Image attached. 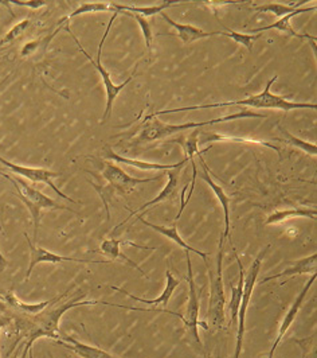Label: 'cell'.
<instances>
[{
	"label": "cell",
	"mask_w": 317,
	"mask_h": 358,
	"mask_svg": "<svg viewBox=\"0 0 317 358\" xmlns=\"http://www.w3.org/2000/svg\"><path fill=\"white\" fill-rule=\"evenodd\" d=\"M75 287L73 283L64 294H61L59 299H57L54 303L47 306L45 310H42L39 314L31 317H18L17 318V329H18L19 338L15 345H13V349L20 343L22 348V358H34L33 356V345L36 340L46 337L54 341L61 340L59 336V322L62 315L74 307L81 306L106 305L112 306V303H106L101 301H81L85 294H80L78 298H73L71 301L62 302L71 294V289Z\"/></svg>",
	"instance_id": "obj_1"
},
{
	"label": "cell",
	"mask_w": 317,
	"mask_h": 358,
	"mask_svg": "<svg viewBox=\"0 0 317 358\" xmlns=\"http://www.w3.org/2000/svg\"><path fill=\"white\" fill-rule=\"evenodd\" d=\"M279 76H274L266 83L264 90L258 94H253L245 100H235L228 103H216V104H205V106H193V107L174 108V109H163L155 112L154 117H158L160 115H168V113H177L182 110H196V109H206V108H223L234 107V106H245V107L257 108V109H280L283 112L295 110V109H316V104L314 103H297L290 101L289 99L292 96H279L270 92L272 85L277 81Z\"/></svg>",
	"instance_id": "obj_2"
},
{
	"label": "cell",
	"mask_w": 317,
	"mask_h": 358,
	"mask_svg": "<svg viewBox=\"0 0 317 358\" xmlns=\"http://www.w3.org/2000/svg\"><path fill=\"white\" fill-rule=\"evenodd\" d=\"M244 117H261L265 119L266 116L261 113H254L250 110H241L233 115L228 116H222V117H216L212 120L207 122H191V123H184V124H167L161 120H158V117L154 116H148L142 120V126L140 131L138 134V138L135 139V144L139 143H151V142H156L165 139L171 135L179 134L182 131L186 129H191V128H200V127L212 126V124H219V123H225L230 120H237V119H244Z\"/></svg>",
	"instance_id": "obj_3"
},
{
	"label": "cell",
	"mask_w": 317,
	"mask_h": 358,
	"mask_svg": "<svg viewBox=\"0 0 317 358\" xmlns=\"http://www.w3.org/2000/svg\"><path fill=\"white\" fill-rule=\"evenodd\" d=\"M0 176L4 179H7L8 182H11V185L15 189L17 196L27 206L30 215L33 217V221H34V240L36 241V237H38L39 224H40V212L43 209H46V210H68L73 215H78V212L73 210L71 208H68L62 203H58L57 201H54L53 198L45 196L42 192L30 186L26 180H23L20 177H11L10 174L3 173V171H0Z\"/></svg>",
	"instance_id": "obj_4"
},
{
	"label": "cell",
	"mask_w": 317,
	"mask_h": 358,
	"mask_svg": "<svg viewBox=\"0 0 317 358\" xmlns=\"http://www.w3.org/2000/svg\"><path fill=\"white\" fill-rule=\"evenodd\" d=\"M223 245L225 238L221 237L219 241V253H218V263L216 269L212 271L210 267L206 264L209 279H210V301H209V310H207V318H209V327L222 330L226 322L225 315V307H226V296H225V285H223Z\"/></svg>",
	"instance_id": "obj_5"
},
{
	"label": "cell",
	"mask_w": 317,
	"mask_h": 358,
	"mask_svg": "<svg viewBox=\"0 0 317 358\" xmlns=\"http://www.w3.org/2000/svg\"><path fill=\"white\" fill-rule=\"evenodd\" d=\"M270 245H266L263 251L258 253V256L256 257V260L253 262V264L250 266V269L247 271V275L244 279V292H242V299H241V306H239V311H238V331H237V342H235V352H234V358H239L242 353V346H244V336L246 333V313L247 307L250 303L254 287L257 283L258 275L261 272V266L264 262L265 255L269 251Z\"/></svg>",
	"instance_id": "obj_6"
},
{
	"label": "cell",
	"mask_w": 317,
	"mask_h": 358,
	"mask_svg": "<svg viewBox=\"0 0 317 358\" xmlns=\"http://www.w3.org/2000/svg\"><path fill=\"white\" fill-rule=\"evenodd\" d=\"M65 29H66V31L71 34V38L75 41V45H77L78 50L88 58L89 62H90V64L97 69V72L100 73V76H101V78H103V83H104V87H105L106 92V107L101 123H105L106 120H108V119L110 117V115H112V109H113V104H115L116 97H117V96H119V93H121V90H123L124 88H125V87H126V85H128V84L135 78L136 72H138V65H136V68H135V72L132 73V76H131V77H128V78L124 81L123 84H119V85H117V84H115V83H113L110 73L108 72L105 68H104V65H103V62H101V57H97V61H94V59H93V57H91V55H90L85 49H84V46L81 45V42L78 41V38L74 36V33L71 31V26H66Z\"/></svg>",
	"instance_id": "obj_7"
},
{
	"label": "cell",
	"mask_w": 317,
	"mask_h": 358,
	"mask_svg": "<svg viewBox=\"0 0 317 358\" xmlns=\"http://www.w3.org/2000/svg\"><path fill=\"white\" fill-rule=\"evenodd\" d=\"M186 259H187V280H189V287H190V295H189V303H187V310H186V315H183L182 321L184 323V329L187 330V333H190L194 337L195 342L200 346V349L203 350V343L199 337V327L209 330V323L199 321V294L196 291L195 286L194 272H193V263H191V256L190 252L186 251Z\"/></svg>",
	"instance_id": "obj_8"
},
{
	"label": "cell",
	"mask_w": 317,
	"mask_h": 358,
	"mask_svg": "<svg viewBox=\"0 0 317 358\" xmlns=\"http://www.w3.org/2000/svg\"><path fill=\"white\" fill-rule=\"evenodd\" d=\"M101 174L106 179V182L115 190H117L120 194L132 193L139 185H144V183H148V182H155V180H158L163 177V176H156L154 178H133V177L128 176L121 167H119L117 164H115L112 162H103Z\"/></svg>",
	"instance_id": "obj_9"
},
{
	"label": "cell",
	"mask_w": 317,
	"mask_h": 358,
	"mask_svg": "<svg viewBox=\"0 0 317 358\" xmlns=\"http://www.w3.org/2000/svg\"><path fill=\"white\" fill-rule=\"evenodd\" d=\"M0 164L6 166L7 169H10L13 173H15L18 177H23V178L29 179L34 183H45L47 186H50L53 189L54 193H57V196H59L64 199H68L71 203H80L77 201H74L73 198L66 196L64 192H61L58 189V186L54 185L53 178L59 177L61 174L59 173H55V171H50V170H46V169H36V167H24V166H20V164H15L13 162L7 161L4 158L0 157Z\"/></svg>",
	"instance_id": "obj_10"
},
{
	"label": "cell",
	"mask_w": 317,
	"mask_h": 358,
	"mask_svg": "<svg viewBox=\"0 0 317 358\" xmlns=\"http://www.w3.org/2000/svg\"><path fill=\"white\" fill-rule=\"evenodd\" d=\"M24 238L27 240V244H29V248H30V253H31V259H30V266L27 269V273H26V279H29L33 273V269L36 268L38 264L40 263H52V264H59V263H66V262H71V263H84V264H105V263H101V262H96V260H84V259H75V257H66V256H61V255H57L53 252L47 251L45 248H40L38 247L36 244H34L29 234L24 233Z\"/></svg>",
	"instance_id": "obj_11"
},
{
	"label": "cell",
	"mask_w": 317,
	"mask_h": 358,
	"mask_svg": "<svg viewBox=\"0 0 317 358\" xmlns=\"http://www.w3.org/2000/svg\"><path fill=\"white\" fill-rule=\"evenodd\" d=\"M316 278L317 273L311 275L309 280L305 283V286L302 287V289L300 291L296 301L293 302V305L290 306V308H289L288 313L285 314L281 324H280V329H279V331H277L274 343L272 345V349H270V352H269V355H267V358L274 357V353H276L279 345L281 343L282 338H283V336L286 334V331L290 329V326L295 322V320H296V317H297V314H299L300 308H301V306L304 305V301H305V298H307V295H308L311 287L316 282Z\"/></svg>",
	"instance_id": "obj_12"
},
{
	"label": "cell",
	"mask_w": 317,
	"mask_h": 358,
	"mask_svg": "<svg viewBox=\"0 0 317 358\" xmlns=\"http://www.w3.org/2000/svg\"><path fill=\"white\" fill-rule=\"evenodd\" d=\"M180 170H182V167H177V169H174V170H168V171H167L168 182H167V185L164 186V189L160 192V194H158V197H155L154 199H151V201L145 202L144 205H141L140 208H138L136 210L131 212L129 217H128V218H125L121 224H119V225L115 228V231H116V229H119L120 227L125 225V224L132 218V215H136L138 213H140L142 210L148 209L149 206H154V205H156V203L165 202V201H177V199L180 201V193H179V178H180Z\"/></svg>",
	"instance_id": "obj_13"
},
{
	"label": "cell",
	"mask_w": 317,
	"mask_h": 358,
	"mask_svg": "<svg viewBox=\"0 0 317 358\" xmlns=\"http://www.w3.org/2000/svg\"><path fill=\"white\" fill-rule=\"evenodd\" d=\"M61 295L55 296L53 299H49L46 302H40V303H23L19 298L15 296V294H13L11 291L7 292L6 295L1 296V302L4 303L6 307L11 308L14 311L15 315L18 317H31L39 314L42 310H45L49 305L54 303L57 299H59Z\"/></svg>",
	"instance_id": "obj_14"
},
{
	"label": "cell",
	"mask_w": 317,
	"mask_h": 358,
	"mask_svg": "<svg viewBox=\"0 0 317 358\" xmlns=\"http://www.w3.org/2000/svg\"><path fill=\"white\" fill-rule=\"evenodd\" d=\"M316 6H312V7H307V8H297L295 13L283 17V18L279 19L277 22H274L273 24H269V26H264V27H258V29H254L251 30V34H260V33H264L267 30H279L282 33H288L292 36H296L300 39H308V41H316V36H309V34H299L297 31H295V29L292 27L290 24V20L295 17H297L299 14H304V13H309V11H316Z\"/></svg>",
	"instance_id": "obj_15"
},
{
	"label": "cell",
	"mask_w": 317,
	"mask_h": 358,
	"mask_svg": "<svg viewBox=\"0 0 317 358\" xmlns=\"http://www.w3.org/2000/svg\"><path fill=\"white\" fill-rule=\"evenodd\" d=\"M105 157L110 161L116 162V163H121L126 166H132L140 170H154V171H168V170H174L177 167H183L187 163V158H184L183 161L179 162L177 164H160V163H152V162L139 161V159H131V158H125L119 154H116L112 148H106Z\"/></svg>",
	"instance_id": "obj_16"
},
{
	"label": "cell",
	"mask_w": 317,
	"mask_h": 358,
	"mask_svg": "<svg viewBox=\"0 0 317 358\" xmlns=\"http://www.w3.org/2000/svg\"><path fill=\"white\" fill-rule=\"evenodd\" d=\"M165 279H167V285H165V288H164V291H163V294L158 296L156 299H142V298H138V296H135V295H132V294H129L128 291H125L124 288L121 287H112L113 289H116V291H119V292H123L125 294L128 298H131V299H133V301H136V302H140V303H144V305H149V306H161V307H167L168 305V302H170V299H171V296H172V294L175 292V289H177L179 285H180V282L177 280V278L172 275V272L171 271H167L165 272Z\"/></svg>",
	"instance_id": "obj_17"
},
{
	"label": "cell",
	"mask_w": 317,
	"mask_h": 358,
	"mask_svg": "<svg viewBox=\"0 0 317 358\" xmlns=\"http://www.w3.org/2000/svg\"><path fill=\"white\" fill-rule=\"evenodd\" d=\"M198 158H199V162L203 167L202 178L207 182V185L212 187L215 197L218 198V201L222 205V209H223V213H225V232L222 234V237L226 240L230 234V197L225 193L222 186H219L216 182H214V179L212 178V176L209 173V166L206 164V162L203 159V155H198Z\"/></svg>",
	"instance_id": "obj_18"
},
{
	"label": "cell",
	"mask_w": 317,
	"mask_h": 358,
	"mask_svg": "<svg viewBox=\"0 0 317 358\" xmlns=\"http://www.w3.org/2000/svg\"><path fill=\"white\" fill-rule=\"evenodd\" d=\"M161 18L164 19L170 26H172L177 31V36L183 41V43L189 45V43H193L195 41H199V39H203V38H209L212 36H221V31H205L199 27H195L193 24H182V23H177L174 19L170 18L167 14L160 13L158 14Z\"/></svg>",
	"instance_id": "obj_19"
},
{
	"label": "cell",
	"mask_w": 317,
	"mask_h": 358,
	"mask_svg": "<svg viewBox=\"0 0 317 358\" xmlns=\"http://www.w3.org/2000/svg\"><path fill=\"white\" fill-rule=\"evenodd\" d=\"M316 259L317 253H312L309 255L308 257H304V259H300L297 260L292 267L282 271L280 273H276V275H270V276H266L265 279L261 280V283H266L269 280H274V279H279V278H286V276H296V275H315L316 272Z\"/></svg>",
	"instance_id": "obj_20"
},
{
	"label": "cell",
	"mask_w": 317,
	"mask_h": 358,
	"mask_svg": "<svg viewBox=\"0 0 317 358\" xmlns=\"http://www.w3.org/2000/svg\"><path fill=\"white\" fill-rule=\"evenodd\" d=\"M55 343L61 345L65 349H69L71 352H74L75 355H78L80 357L82 358H116L113 357L112 355H109L105 350L100 349V348H94L87 345L84 342L74 340L73 337H65L61 340L55 341Z\"/></svg>",
	"instance_id": "obj_21"
},
{
	"label": "cell",
	"mask_w": 317,
	"mask_h": 358,
	"mask_svg": "<svg viewBox=\"0 0 317 358\" xmlns=\"http://www.w3.org/2000/svg\"><path fill=\"white\" fill-rule=\"evenodd\" d=\"M126 241H124V240H115V238H106L104 240L103 243H101V245H100V253H103V255H105L108 256L112 262H115V260H117V259H121L124 260L128 266H131L132 268L138 269V272L140 273L141 276H144V278H148V275L142 271L140 266L139 264H136L132 259H129L126 255H124L123 252H121V245L125 244Z\"/></svg>",
	"instance_id": "obj_22"
},
{
	"label": "cell",
	"mask_w": 317,
	"mask_h": 358,
	"mask_svg": "<svg viewBox=\"0 0 317 358\" xmlns=\"http://www.w3.org/2000/svg\"><path fill=\"white\" fill-rule=\"evenodd\" d=\"M139 221L142 222L144 225L149 227L151 229H154V231H156V232L160 233V234L165 236L167 238H170L171 241H174L175 244H177L180 248H183L184 251L194 252L196 255H199V256L203 259L205 264L207 263V256H210V253H205V252L198 251V250L193 248L191 245H189V244L182 238V236L179 234V232H177V222H174V225H172L171 228H165V227H161V225H156V224L148 222V221H147V220H144V218H139Z\"/></svg>",
	"instance_id": "obj_23"
},
{
	"label": "cell",
	"mask_w": 317,
	"mask_h": 358,
	"mask_svg": "<svg viewBox=\"0 0 317 358\" xmlns=\"http://www.w3.org/2000/svg\"><path fill=\"white\" fill-rule=\"evenodd\" d=\"M316 209H312V208H288V209L273 212L266 218V225L280 224L282 221H286L289 218H300V217L316 220Z\"/></svg>",
	"instance_id": "obj_24"
},
{
	"label": "cell",
	"mask_w": 317,
	"mask_h": 358,
	"mask_svg": "<svg viewBox=\"0 0 317 358\" xmlns=\"http://www.w3.org/2000/svg\"><path fill=\"white\" fill-rule=\"evenodd\" d=\"M212 142H234V143H246V144H257V145H265L269 147L277 152H280V148L276 147L274 144L265 142V141H256V139H247V138H238V136H230V135H221L216 132H202L199 135V144L200 143H212Z\"/></svg>",
	"instance_id": "obj_25"
},
{
	"label": "cell",
	"mask_w": 317,
	"mask_h": 358,
	"mask_svg": "<svg viewBox=\"0 0 317 358\" xmlns=\"http://www.w3.org/2000/svg\"><path fill=\"white\" fill-rule=\"evenodd\" d=\"M177 7L180 6V3H175V1H165L163 4H158V6H152V7H138V6H124V4H117V3H113V7L116 11L119 13H129V14H138L142 18H147V17H154V15H158L160 13H163L164 10L170 8V7Z\"/></svg>",
	"instance_id": "obj_26"
},
{
	"label": "cell",
	"mask_w": 317,
	"mask_h": 358,
	"mask_svg": "<svg viewBox=\"0 0 317 358\" xmlns=\"http://www.w3.org/2000/svg\"><path fill=\"white\" fill-rule=\"evenodd\" d=\"M235 259L239 267V283L238 286H231V299H230L229 308L231 314V324H237L238 322V311L241 306V299H242V292H244V279H245V269L242 266V262L239 260L237 252H235Z\"/></svg>",
	"instance_id": "obj_27"
},
{
	"label": "cell",
	"mask_w": 317,
	"mask_h": 358,
	"mask_svg": "<svg viewBox=\"0 0 317 358\" xmlns=\"http://www.w3.org/2000/svg\"><path fill=\"white\" fill-rule=\"evenodd\" d=\"M199 135H200V131L196 129L194 132H191L189 136H180L179 139L175 141L177 144L182 145V148H183V151L186 154V158L191 162V167L196 166L195 155L196 157L198 155H203L205 152H207L212 148V147H207V148H205L202 151L198 148V145H199Z\"/></svg>",
	"instance_id": "obj_28"
},
{
	"label": "cell",
	"mask_w": 317,
	"mask_h": 358,
	"mask_svg": "<svg viewBox=\"0 0 317 358\" xmlns=\"http://www.w3.org/2000/svg\"><path fill=\"white\" fill-rule=\"evenodd\" d=\"M104 11H112V13H117L113 7V3L112 4H108V3H81L78 8H75L71 14L64 17L58 22V26H62L65 22L71 20V19L75 18L78 15H82V14H96V13H104Z\"/></svg>",
	"instance_id": "obj_29"
},
{
	"label": "cell",
	"mask_w": 317,
	"mask_h": 358,
	"mask_svg": "<svg viewBox=\"0 0 317 358\" xmlns=\"http://www.w3.org/2000/svg\"><path fill=\"white\" fill-rule=\"evenodd\" d=\"M305 1H297L295 6L290 4H281V3H269V4H264V6H258L256 7V11L258 14H273L277 18H283L292 13H295L299 8L301 4H304Z\"/></svg>",
	"instance_id": "obj_30"
},
{
	"label": "cell",
	"mask_w": 317,
	"mask_h": 358,
	"mask_svg": "<svg viewBox=\"0 0 317 358\" xmlns=\"http://www.w3.org/2000/svg\"><path fill=\"white\" fill-rule=\"evenodd\" d=\"M30 24H31L30 19H23V20H20L19 23H17L6 36L0 39V52H1L3 49H6L7 46L13 45L14 42H17L19 38L27 31V29L30 27Z\"/></svg>",
	"instance_id": "obj_31"
},
{
	"label": "cell",
	"mask_w": 317,
	"mask_h": 358,
	"mask_svg": "<svg viewBox=\"0 0 317 358\" xmlns=\"http://www.w3.org/2000/svg\"><path fill=\"white\" fill-rule=\"evenodd\" d=\"M124 15L126 17H131V18L135 19L138 22V24L140 26L141 33L144 36V41H145V46H147V50L149 57H152V45H154V31H152V26L151 23L148 22V19L142 18L138 14H129V13H123Z\"/></svg>",
	"instance_id": "obj_32"
},
{
	"label": "cell",
	"mask_w": 317,
	"mask_h": 358,
	"mask_svg": "<svg viewBox=\"0 0 317 358\" xmlns=\"http://www.w3.org/2000/svg\"><path fill=\"white\" fill-rule=\"evenodd\" d=\"M279 128H280V131H281V134L283 135V139H285V142H286V143L299 147V148H301L302 151H305V152H307L308 155H311V157H316V144L309 143V142H305V141H302V139H299V138L293 136L289 131H286V129H285V128H282L281 126L279 127Z\"/></svg>",
	"instance_id": "obj_33"
},
{
	"label": "cell",
	"mask_w": 317,
	"mask_h": 358,
	"mask_svg": "<svg viewBox=\"0 0 317 358\" xmlns=\"http://www.w3.org/2000/svg\"><path fill=\"white\" fill-rule=\"evenodd\" d=\"M221 36H229L234 42L245 46L249 52H253V45L254 41H257L261 34H242L238 31H233L230 29H226V31H221Z\"/></svg>",
	"instance_id": "obj_34"
},
{
	"label": "cell",
	"mask_w": 317,
	"mask_h": 358,
	"mask_svg": "<svg viewBox=\"0 0 317 358\" xmlns=\"http://www.w3.org/2000/svg\"><path fill=\"white\" fill-rule=\"evenodd\" d=\"M295 343H297L301 349V358H317L316 334L305 338H296Z\"/></svg>",
	"instance_id": "obj_35"
},
{
	"label": "cell",
	"mask_w": 317,
	"mask_h": 358,
	"mask_svg": "<svg viewBox=\"0 0 317 358\" xmlns=\"http://www.w3.org/2000/svg\"><path fill=\"white\" fill-rule=\"evenodd\" d=\"M10 4L18 6V7L31 8V10H38L40 7H45L47 3L43 1V0H38V1H18V0H13V1H10Z\"/></svg>",
	"instance_id": "obj_36"
},
{
	"label": "cell",
	"mask_w": 317,
	"mask_h": 358,
	"mask_svg": "<svg viewBox=\"0 0 317 358\" xmlns=\"http://www.w3.org/2000/svg\"><path fill=\"white\" fill-rule=\"evenodd\" d=\"M39 45H40V41H39V39H38V41L27 42V43L23 46L20 54H22L23 57H30V55H33V54L36 53V50L39 48Z\"/></svg>",
	"instance_id": "obj_37"
},
{
	"label": "cell",
	"mask_w": 317,
	"mask_h": 358,
	"mask_svg": "<svg viewBox=\"0 0 317 358\" xmlns=\"http://www.w3.org/2000/svg\"><path fill=\"white\" fill-rule=\"evenodd\" d=\"M206 6L212 7L214 13H216V8L223 7V6H230V4H237V3H242V1H203Z\"/></svg>",
	"instance_id": "obj_38"
},
{
	"label": "cell",
	"mask_w": 317,
	"mask_h": 358,
	"mask_svg": "<svg viewBox=\"0 0 317 358\" xmlns=\"http://www.w3.org/2000/svg\"><path fill=\"white\" fill-rule=\"evenodd\" d=\"M13 320H14V318H11V317L0 315V331H1L3 327H6V326H8L10 323L13 322Z\"/></svg>",
	"instance_id": "obj_39"
},
{
	"label": "cell",
	"mask_w": 317,
	"mask_h": 358,
	"mask_svg": "<svg viewBox=\"0 0 317 358\" xmlns=\"http://www.w3.org/2000/svg\"><path fill=\"white\" fill-rule=\"evenodd\" d=\"M7 267V260H6V257L1 255V252H0V272H3V269Z\"/></svg>",
	"instance_id": "obj_40"
}]
</instances>
